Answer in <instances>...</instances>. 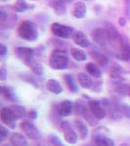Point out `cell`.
<instances>
[{
  "label": "cell",
  "instance_id": "cell-43",
  "mask_svg": "<svg viewBox=\"0 0 130 146\" xmlns=\"http://www.w3.org/2000/svg\"><path fill=\"white\" fill-rule=\"evenodd\" d=\"M37 146H45V145H37Z\"/></svg>",
  "mask_w": 130,
  "mask_h": 146
},
{
  "label": "cell",
  "instance_id": "cell-30",
  "mask_svg": "<svg viewBox=\"0 0 130 146\" xmlns=\"http://www.w3.org/2000/svg\"><path fill=\"white\" fill-rule=\"evenodd\" d=\"M85 69H86L87 73H88L89 75H91V76H93L94 78L99 79L102 76V71H101V69L99 68L98 65L94 62L87 63L86 66H85Z\"/></svg>",
  "mask_w": 130,
  "mask_h": 146
},
{
  "label": "cell",
  "instance_id": "cell-19",
  "mask_svg": "<svg viewBox=\"0 0 130 146\" xmlns=\"http://www.w3.org/2000/svg\"><path fill=\"white\" fill-rule=\"evenodd\" d=\"M72 39L76 45H78L79 47H81V48H88V47L91 45L88 37H87L82 31H75L74 33L72 34Z\"/></svg>",
  "mask_w": 130,
  "mask_h": 146
},
{
  "label": "cell",
  "instance_id": "cell-4",
  "mask_svg": "<svg viewBox=\"0 0 130 146\" xmlns=\"http://www.w3.org/2000/svg\"><path fill=\"white\" fill-rule=\"evenodd\" d=\"M93 146H115V141L109 136V129L100 127L93 131Z\"/></svg>",
  "mask_w": 130,
  "mask_h": 146
},
{
  "label": "cell",
  "instance_id": "cell-12",
  "mask_svg": "<svg viewBox=\"0 0 130 146\" xmlns=\"http://www.w3.org/2000/svg\"><path fill=\"white\" fill-rule=\"evenodd\" d=\"M15 54L25 65H28V63L34 60L35 50L28 47H18L15 50Z\"/></svg>",
  "mask_w": 130,
  "mask_h": 146
},
{
  "label": "cell",
  "instance_id": "cell-37",
  "mask_svg": "<svg viewBox=\"0 0 130 146\" xmlns=\"http://www.w3.org/2000/svg\"><path fill=\"white\" fill-rule=\"evenodd\" d=\"M7 53H8V48L4 44H0V56L3 58V56H6Z\"/></svg>",
  "mask_w": 130,
  "mask_h": 146
},
{
  "label": "cell",
  "instance_id": "cell-28",
  "mask_svg": "<svg viewBox=\"0 0 130 146\" xmlns=\"http://www.w3.org/2000/svg\"><path fill=\"white\" fill-rule=\"evenodd\" d=\"M11 109L12 113H13L14 117L16 118V120H21L23 119L25 116H27V110H25V107L22 106L20 104H14L9 106Z\"/></svg>",
  "mask_w": 130,
  "mask_h": 146
},
{
  "label": "cell",
  "instance_id": "cell-42",
  "mask_svg": "<svg viewBox=\"0 0 130 146\" xmlns=\"http://www.w3.org/2000/svg\"><path fill=\"white\" fill-rule=\"evenodd\" d=\"M2 2H5V1H8V0H1Z\"/></svg>",
  "mask_w": 130,
  "mask_h": 146
},
{
  "label": "cell",
  "instance_id": "cell-26",
  "mask_svg": "<svg viewBox=\"0 0 130 146\" xmlns=\"http://www.w3.org/2000/svg\"><path fill=\"white\" fill-rule=\"evenodd\" d=\"M90 55H91V58H93L99 65H101V66H105V65H107L109 63L108 56H106L105 54L101 53V52H99L97 50H93L90 52Z\"/></svg>",
  "mask_w": 130,
  "mask_h": 146
},
{
  "label": "cell",
  "instance_id": "cell-10",
  "mask_svg": "<svg viewBox=\"0 0 130 146\" xmlns=\"http://www.w3.org/2000/svg\"><path fill=\"white\" fill-rule=\"evenodd\" d=\"M92 38L94 42L98 45L106 47L110 45V40H109V33L107 28L105 27H96L92 31Z\"/></svg>",
  "mask_w": 130,
  "mask_h": 146
},
{
  "label": "cell",
  "instance_id": "cell-21",
  "mask_svg": "<svg viewBox=\"0 0 130 146\" xmlns=\"http://www.w3.org/2000/svg\"><path fill=\"white\" fill-rule=\"evenodd\" d=\"M9 140L12 146H28L27 136L21 133H13L10 135Z\"/></svg>",
  "mask_w": 130,
  "mask_h": 146
},
{
  "label": "cell",
  "instance_id": "cell-14",
  "mask_svg": "<svg viewBox=\"0 0 130 146\" xmlns=\"http://www.w3.org/2000/svg\"><path fill=\"white\" fill-rule=\"evenodd\" d=\"M115 56L117 60H122V62H128V60H130V42L128 39H124L123 43L115 51Z\"/></svg>",
  "mask_w": 130,
  "mask_h": 146
},
{
  "label": "cell",
  "instance_id": "cell-41",
  "mask_svg": "<svg viewBox=\"0 0 130 146\" xmlns=\"http://www.w3.org/2000/svg\"><path fill=\"white\" fill-rule=\"evenodd\" d=\"M119 146H129V145L126 144V143H121V144H120Z\"/></svg>",
  "mask_w": 130,
  "mask_h": 146
},
{
  "label": "cell",
  "instance_id": "cell-32",
  "mask_svg": "<svg viewBox=\"0 0 130 146\" xmlns=\"http://www.w3.org/2000/svg\"><path fill=\"white\" fill-rule=\"evenodd\" d=\"M70 56H72V58H74V60L79 62H84V60H86V58H87L86 53H85L83 50H81V49L75 48V47H74V48L70 49Z\"/></svg>",
  "mask_w": 130,
  "mask_h": 146
},
{
  "label": "cell",
  "instance_id": "cell-5",
  "mask_svg": "<svg viewBox=\"0 0 130 146\" xmlns=\"http://www.w3.org/2000/svg\"><path fill=\"white\" fill-rule=\"evenodd\" d=\"M74 112L77 116H81L84 119H86V121L88 122L91 126H94L97 121L96 118L92 115V113L89 109V106H86V104L81 100H77L74 103Z\"/></svg>",
  "mask_w": 130,
  "mask_h": 146
},
{
  "label": "cell",
  "instance_id": "cell-20",
  "mask_svg": "<svg viewBox=\"0 0 130 146\" xmlns=\"http://www.w3.org/2000/svg\"><path fill=\"white\" fill-rule=\"evenodd\" d=\"M72 14L75 19H77V20H81V19L86 17L87 7L85 5L84 2H82V1L76 2L74 5V7H72Z\"/></svg>",
  "mask_w": 130,
  "mask_h": 146
},
{
  "label": "cell",
  "instance_id": "cell-44",
  "mask_svg": "<svg viewBox=\"0 0 130 146\" xmlns=\"http://www.w3.org/2000/svg\"><path fill=\"white\" fill-rule=\"evenodd\" d=\"M3 146H9V145H3Z\"/></svg>",
  "mask_w": 130,
  "mask_h": 146
},
{
  "label": "cell",
  "instance_id": "cell-17",
  "mask_svg": "<svg viewBox=\"0 0 130 146\" xmlns=\"http://www.w3.org/2000/svg\"><path fill=\"white\" fill-rule=\"evenodd\" d=\"M122 71H123L122 67L120 66L119 64H117V63H115V64L112 65V67H111V69H110V72H109V75H110V78L115 85L123 82Z\"/></svg>",
  "mask_w": 130,
  "mask_h": 146
},
{
  "label": "cell",
  "instance_id": "cell-9",
  "mask_svg": "<svg viewBox=\"0 0 130 146\" xmlns=\"http://www.w3.org/2000/svg\"><path fill=\"white\" fill-rule=\"evenodd\" d=\"M61 129L63 131L64 139L67 141L70 144H75L78 141V135H77L76 131H74L70 122L63 121L61 122Z\"/></svg>",
  "mask_w": 130,
  "mask_h": 146
},
{
  "label": "cell",
  "instance_id": "cell-16",
  "mask_svg": "<svg viewBox=\"0 0 130 146\" xmlns=\"http://www.w3.org/2000/svg\"><path fill=\"white\" fill-rule=\"evenodd\" d=\"M72 0H50L49 6L58 16H63L67 12V5Z\"/></svg>",
  "mask_w": 130,
  "mask_h": 146
},
{
  "label": "cell",
  "instance_id": "cell-3",
  "mask_svg": "<svg viewBox=\"0 0 130 146\" xmlns=\"http://www.w3.org/2000/svg\"><path fill=\"white\" fill-rule=\"evenodd\" d=\"M18 35L20 38L27 42H34L38 38V31L35 25L30 21L25 20L18 27Z\"/></svg>",
  "mask_w": 130,
  "mask_h": 146
},
{
  "label": "cell",
  "instance_id": "cell-23",
  "mask_svg": "<svg viewBox=\"0 0 130 146\" xmlns=\"http://www.w3.org/2000/svg\"><path fill=\"white\" fill-rule=\"evenodd\" d=\"M74 125H75V128L77 129V133H78V136L80 137V139L85 140L88 137V133H89L87 124L82 119L78 118V119H75Z\"/></svg>",
  "mask_w": 130,
  "mask_h": 146
},
{
  "label": "cell",
  "instance_id": "cell-39",
  "mask_svg": "<svg viewBox=\"0 0 130 146\" xmlns=\"http://www.w3.org/2000/svg\"><path fill=\"white\" fill-rule=\"evenodd\" d=\"M126 23H127V21H126V19H125V17H120L119 19V25L121 27H124L125 25H126Z\"/></svg>",
  "mask_w": 130,
  "mask_h": 146
},
{
  "label": "cell",
  "instance_id": "cell-27",
  "mask_svg": "<svg viewBox=\"0 0 130 146\" xmlns=\"http://www.w3.org/2000/svg\"><path fill=\"white\" fill-rule=\"evenodd\" d=\"M34 8V6L32 4H28L25 0H17L13 6V9L16 13H23V12Z\"/></svg>",
  "mask_w": 130,
  "mask_h": 146
},
{
  "label": "cell",
  "instance_id": "cell-25",
  "mask_svg": "<svg viewBox=\"0 0 130 146\" xmlns=\"http://www.w3.org/2000/svg\"><path fill=\"white\" fill-rule=\"evenodd\" d=\"M23 80L27 82L28 84L32 85L35 89H42L43 87V80L37 75H30V74H23L22 75Z\"/></svg>",
  "mask_w": 130,
  "mask_h": 146
},
{
  "label": "cell",
  "instance_id": "cell-18",
  "mask_svg": "<svg viewBox=\"0 0 130 146\" xmlns=\"http://www.w3.org/2000/svg\"><path fill=\"white\" fill-rule=\"evenodd\" d=\"M1 96L5 98L6 100L11 101V102H18L19 98L17 96L15 89L12 88L10 86L2 85L1 86Z\"/></svg>",
  "mask_w": 130,
  "mask_h": 146
},
{
  "label": "cell",
  "instance_id": "cell-38",
  "mask_svg": "<svg viewBox=\"0 0 130 146\" xmlns=\"http://www.w3.org/2000/svg\"><path fill=\"white\" fill-rule=\"evenodd\" d=\"M27 117H28L29 119H31V120L36 119V118H37V112L35 111L34 109H31L29 112L27 113Z\"/></svg>",
  "mask_w": 130,
  "mask_h": 146
},
{
  "label": "cell",
  "instance_id": "cell-7",
  "mask_svg": "<svg viewBox=\"0 0 130 146\" xmlns=\"http://www.w3.org/2000/svg\"><path fill=\"white\" fill-rule=\"evenodd\" d=\"M51 31L55 36L62 39L70 38L74 33V28L60 23H53L51 25Z\"/></svg>",
  "mask_w": 130,
  "mask_h": 146
},
{
  "label": "cell",
  "instance_id": "cell-8",
  "mask_svg": "<svg viewBox=\"0 0 130 146\" xmlns=\"http://www.w3.org/2000/svg\"><path fill=\"white\" fill-rule=\"evenodd\" d=\"M20 129L23 131V135L27 136V138L31 140H36L39 138L40 133L37 129V127L29 120H23L20 124Z\"/></svg>",
  "mask_w": 130,
  "mask_h": 146
},
{
  "label": "cell",
  "instance_id": "cell-11",
  "mask_svg": "<svg viewBox=\"0 0 130 146\" xmlns=\"http://www.w3.org/2000/svg\"><path fill=\"white\" fill-rule=\"evenodd\" d=\"M89 109L97 120H102L107 116V111L104 107L102 101L97 100H90L88 101Z\"/></svg>",
  "mask_w": 130,
  "mask_h": 146
},
{
  "label": "cell",
  "instance_id": "cell-29",
  "mask_svg": "<svg viewBox=\"0 0 130 146\" xmlns=\"http://www.w3.org/2000/svg\"><path fill=\"white\" fill-rule=\"evenodd\" d=\"M27 66L31 69V71L34 75H37V76H40V77L44 75V66L42 65L41 62H37L34 58L28 63Z\"/></svg>",
  "mask_w": 130,
  "mask_h": 146
},
{
  "label": "cell",
  "instance_id": "cell-31",
  "mask_svg": "<svg viewBox=\"0 0 130 146\" xmlns=\"http://www.w3.org/2000/svg\"><path fill=\"white\" fill-rule=\"evenodd\" d=\"M64 79H65V82H66V84H67V87H68V91H70V93L74 94V93H77V92H78V85H77L76 82H75L74 75L66 74L65 77H64Z\"/></svg>",
  "mask_w": 130,
  "mask_h": 146
},
{
  "label": "cell",
  "instance_id": "cell-34",
  "mask_svg": "<svg viewBox=\"0 0 130 146\" xmlns=\"http://www.w3.org/2000/svg\"><path fill=\"white\" fill-rule=\"evenodd\" d=\"M9 135H10L9 129L7 128V127H5V125H3V124L0 125V141H1V142L5 141L7 138H8Z\"/></svg>",
  "mask_w": 130,
  "mask_h": 146
},
{
  "label": "cell",
  "instance_id": "cell-24",
  "mask_svg": "<svg viewBox=\"0 0 130 146\" xmlns=\"http://www.w3.org/2000/svg\"><path fill=\"white\" fill-rule=\"evenodd\" d=\"M46 89L50 93L54 94V95H60L63 93V87L60 82L56 79H48L45 84Z\"/></svg>",
  "mask_w": 130,
  "mask_h": 146
},
{
  "label": "cell",
  "instance_id": "cell-36",
  "mask_svg": "<svg viewBox=\"0 0 130 146\" xmlns=\"http://www.w3.org/2000/svg\"><path fill=\"white\" fill-rule=\"evenodd\" d=\"M7 78H8V71L4 66H1V68H0V80L4 82L6 81Z\"/></svg>",
  "mask_w": 130,
  "mask_h": 146
},
{
  "label": "cell",
  "instance_id": "cell-22",
  "mask_svg": "<svg viewBox=\"0 0 130 146\" xmlns=\"http://www.w3.org/2000/svg\"><path fill=\"white\" fill-rule=\"evenodd\" d=\"M77 82H78L79 86L81 88L85 89V90H92L94 87V84H95V82L86 73L83 72L78 73V75H77Z\"/></svg>",
  "mask_w": 130,
  "mask_h": 146
},
{
  "label": "cell",
  "instance_id": "cell-2",
  "mask_svg": "<svg viewBox=\"0 0 130 146\" xmlns=\"http://www.w3.org/2000/svg\"><path fill=\"white\" fill-rule=\"evenodd\" d=\"M17 14L13 6H1L0 8V29L6 30L15 27L17 23Z\"/></svg>",
  "mask_w": 130,
  "mask_h": 146
},
{
  "label": "cell",
  "instance_id": "cell-1",
  "mask_svg": "<svg viewBox=\"0 0 130 146\" xmlns=\"http://www.w3.org/2000/svg\"><path fill=\"white\" fill-rule=\"evenodd\" d=\"M68 56L66 50L57 48L49 56V65L54 70H64L68 66Z\"/></svg>",
  "mask_w": 130,
  "mask_h": 146
},
{
  "label": "cell",
  "instance_id": "cell-33",
  "mask_svg": "<svg viewBox=\"0 0 130 146\" xmlns=\"http://www.w3.org/2000/svg\"><path fill=\"white\" fill-rule=\"evenodd\" d=\"M48 140L53 146H66L62 142V140L59 138V136L54 135V133H50V135H48Z\"/></svg>",
  "mask_w": 130,
  "mask_h": 146
},
{
  "label": "cell",
  "instance_id": "cell-15",
  "mask_svg": "<svg viewBox=\"0 0 130 146\" xmlns=\"http://www.w3.org/2000/svg\"><path fill=\"white\" fill-rule=\"evenodd\" d=\"M55 108H56L57 113H58L60 116L68 117L74 112V103L68 100H65L61 101V102H59L55 106Z\"/></svg>",
  "mask_w": 130,
  "mask_h": 146
},
{
  "label": "cell",
  "instance_id": "cell-40",
  "mask_svg": "<svg viewBox=\"0 0 130 146\" xmlns=\"http://www.w3.org/2000/svg\"><path fill=\"white\" fill-rule=\"evenodd\" d=\"M127 96L130 98V84H129V87H128V92H127Z\"/></svg>",
  "mask_w": 130,
  "mask_h": 146
},
{
  "label": "cell",
  "instance_id": "cell-13",
  "mask_svg": "<svg viewBox=\"0 0 130 146\" xmlns=\"http://www.w3.org/2000/svg\"><path fill=\"white\" fill-rule=\"evenodd\" d=\"M0 119L3 125H5L8 128L12 129H15L17 128L16 125V118L14 117L13 113H12L10 107H2L1 111H0Z\"/></svg>",
  "mask_w": 130,
  "mask_h": 146
},
{
  "label": "cell",
  "instance_id": "cell-6",
  "mask_svg": "<svg viewBox=\"0 0 130 146\" xmlns=\"http://www.w3.org/2000/svg\"><path fill=\"white\" fill-rule=\"evenodd\" d=\"M102 103L104 107H105L106 111H107V116H109V118L111 120L119 122L123 118V115H122L121 110H120L119 107V103L111 102L107 98H104L102 100Z\"/></svg>",
  "mask_w": 130,
  "mask_h": 146
},
{
  "label": "cell",
  "instance_id": "cell-35",
  "mask_svg": "<svg viewBox=\"0 0 130 146\" xmlns=\"http://www.w3.org/2000/svg\"><path fill=\"white\" fill-rule=\"evenodd\" d=\"M119 107L123 117L130 119V104H128V103H119Z\"/></svg>",
  "mask_w": 130,
  "mask_h": 146
}]
</instances>
